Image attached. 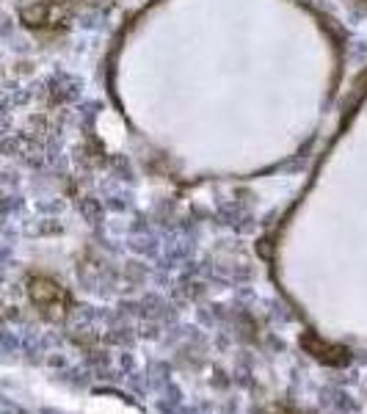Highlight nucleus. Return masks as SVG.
Returning <instances> with one entry per match:
<instances>
[]
</instances>
